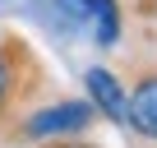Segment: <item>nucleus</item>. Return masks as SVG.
Wrapping results in <instances>:
<instances>
[{"mask_svg":"<svg viewBox=\"0 0 157 148\" xmlns=\"http://www.w3.org/2000/svg\"><path fill=\"white\" fill-rule=\"evenodd\" d=\"M125 130L157 143V65L134 69V79L125 88Z\"/></svg>","mask_w":157,"mask_h":148,"instance_id":"3","label":"nucleus"},{"mask_svg":"<svg viewBox=\"0 0 157 148\" xmlns=\"http://www.w3.org/2000/svg\"><path fill=\"white\" fill-rule=\"evenodd\" d=\"M93 120H97V107L88 97H65V102L33 107L19 120V134L33 143H46V139H65V134H83V130H93Z\"/></svg>","mask_w":157,"mask_h":148,"instance_id":"2","label":"nucleus"},{"mask_svg":"<svg viewBox=\"0 0 157 148\" xmlns=\"http://www.w3.org/2000/svg\"><path fill=\"white\" fill-rule=\"evenodd\" d=\"M46 148H97V143L78 139V134H65V139H46Z\"/></svg>","mask_w":157,"mask_h":148,"instance_id":"6","label":"nucleus"},{"mask_svg":"<svg viewBox=\"0 0 157 148\" xmlns=\"http://www.w3.org/2000/svg\"><path fill=\"white\" fill-rule=\"evenodd\" d=\"M88 33L102 51H111L125 33V10H120V0H88Z\"/></svg>","mask_w":157,"mask_h":148,"instance_id":"5","label":"nucleus"},{"mask_svg":"<svg viewBox=\"0 0 157 148\" xmlns=\"http://www.w3.org/2000/svg\"><path fill=\"white\" fill-rule=\"evenodd\" d=\"M42 84H46V69L37 65L33 46L0 28V116L23 111L42 93Z\"/></svg>","mask_w":157,"mask_h":148,"instance_id":"1","label":"nucleus"},{"mask_svg":"<svg viewBox=\"0 0 157 148\" xmlns=\"http://www.w3.org/2000/svg\"><path fill=\"white\" fill-rule=\"evenodd\" d=\"M83 88H88V102L97 107V116H106L111 125H125V84H120V74H111L106 65H88Z\"/></svg>","mask_w":157,"mask_h":148,"instance_id":"4","label":"nucleus"}]
</instances>
